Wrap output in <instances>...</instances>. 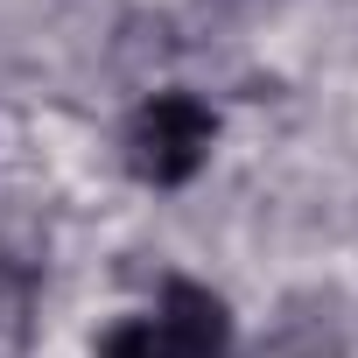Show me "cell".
I'll return each instance as SVG.
<instances>
[{
	"label": "cell",
	"instance_id": "6da1fadb",
	"mask_svg": "<svg viewBox=\"0 0 358 358\" xmlns=\"http://www.w3.org/2000/svg\"><path fill=\"white\" fill-rule=\"evenodd\" d=\"M211 141H218V113L197 99V92H148L127 120V169L155 190H183L190 176L211 162Z\"/></svg>",
	"mask_w": 358,
	"mask_h": 358
},
{
	"label": "cell",
	"instance_id": "7a4b0ae2",
	"mask_svg": "<svg viewBox=\"0 0 358 358\" xmlns=\"http://www.w3.org/2000/svg\"><path fill=\"white\" fill-rule=\"evenodd\" d=\"M155 330H162L169 344L197 351V358H218V351L232 344V309H225V295L204 288V281H169V288H162V309H155Z\"/></svg>",
	"mask_w": 358,
	"mask_h": 358
},
{
	"label": "cell",
	"instance_id": "3957f363",
	"mask_svg": "<svg viewBox=\"0 0 358 358\" xmlns=\"http://www.w3.org/2000/svg\"><path fill=\"white\" fill-rule=\"evenodd\" d=\"M29 302H36V267L0 253V337H15L29 323Z\"/></svg>",
	"mask_w": 358,
	"mask_h": 358
}]
</instances>
